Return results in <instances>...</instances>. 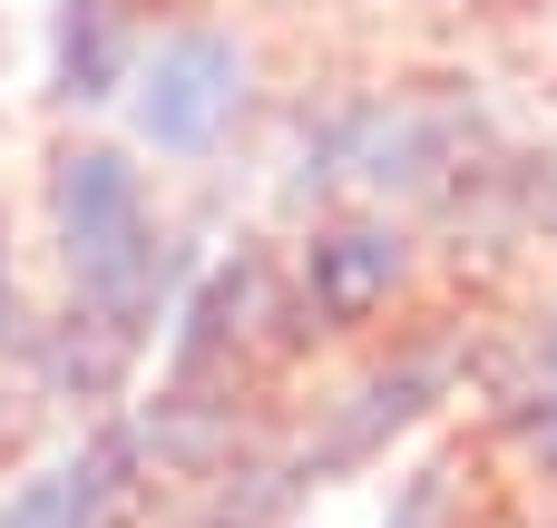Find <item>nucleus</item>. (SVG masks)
I'll use <instances>...</instances> for the list:
<instances>
[{"instance_id":"1","label":"nucleus","mask_w":557,"mask_h":528,"mask_svg":"<svg viewBox=\"0 0 557 528\" xmlns=\"http://www.w3.org/2000/svg\"><path fill=\"white\" fill-rule=\"evenodd\" d=\"M49 245L69 274V304L117 323L127 343H147V323H166L186 255L147 196V176L127 167V147H59L49 157Z\"/></svg>"},{"instance_id":"2","label":"nucleus","mask_w":557,"mask_h":528,"mask_svg":"<svg viewBox=\"0 0 557 528\" xmlns=\"http://www.w3.org/2000/svg\"><path fill=\"white\" fill-rule=\"evenodd\" d=\"M490 108L470 88H372L352 108H333L304 157H294V206L352 186V196H382V206H441L480 157H490Z\"/></svg>"},{"instance_id":"3","label":"nucleus","mask_w":557,"mask_h":528,"mask_svg":"<svg viewBox=\"0 0 557 528\" xmlns=\"http://www.w3.org/2000/svg\"><path fill=\"white\" fill-rule=\"evenodd\" d=\"M470 363H480V343H460V333H411L401 353H382L372 372H352L333 402H313V431H304L294 451H255L264 480H274V500L294 509L304 490H333L343 470L382 461L401 431H421V421L470 382Z\"/></svg>"},{"instance_id":"4","label":"nucleus","mask_w":557,"mask_h":528,"mask_svg":"<svg viewBox=\"0 0 557 528\" xmlns=\"http://www.w3.org/2000/svg\"><path fill=\"white\" fill-rule=\"evenodd\" d=\"M255 108V49L245 29H215V20H186V29H157L127 69V127L137 147L157 157H215Z\"/></svg>"},{"instance_id":"5","label":"nucleus","mask_w":557,"mask_h":528,"mask_svg":"<svg viewBox=\"0 0 557 528\" xmlns=\"http://www.w3.org/2000/svg\"><path fill=\"white\" fill-rule=\"evenodd\" d=\"M411 265H421V245H411L401 216H333V225H313L304 255H294V304L274 314L284 323L274 343H313V333L382 323L411 294Z\"/></svg>"},{"instance_id":"6","label":"nucleus","mask_w":557,"mask_h":528,"mask_svg":"<svg viewBox=\"0 0 557 528\" xmlns=\"http://www.w3.org/2000/svg\"><path fill=\"white\" fill-rule=\"evenodd\" d=\"M274 314H284L274 255H255V245L215 255V265L166 304V372H157V382H176V392H225V382L245 372V353L274 343Z\"/></svg>"},{"instance_id":"7","label":"nucleus","mask_w":557,"mask_h":528,"mask_svg":"<svg viewBox=\"0 0 557 528\" xmlns=\"http://www.w3.org/2000/svg\"><path fill=\"white\" fill-rule=\"evenodd\" d=\"M147 451H137V421H108L88 441H69L59 461H39L10 500H0V528H108V509L137 490Z\"/></svg>"},{"instance_id":"8","label":"nucleus","mask_w":557,"mask_h":528,"mask_svg":"<svg viewBox=\"0 0 557 528\" xmlns=\"http://www.w3.org/2000/svg\"><path fill=\"white\" fill-rule=\"evenodd\" d=\"M470 372L490 382V421H499V441L557 490V304H539L519 333H499Z\"/></svg>"},{"instance_id":"9","label":"nucleus","mask_w":557,"mask_h":528,"mask_svg":"<svg viewBox=\"0 0 557 528\" xmlns=\"http://www.w3.org/2000/svg\"><path fill=\"white\" fill-rule=\"evenodd\" d=\"M137 69V29H127V0H59L49 20V98L59 108H98L117 98Z\"/></svg>"},{"instance_id":"10","label":"nucleus","mask_w":557,"mask_h":528,"mask_svg":"<svg viewBox=\"0 0 557 528\" xmlns=\"http://www.w3.org/2000/svg\"><path fill=\"white\" fill-rule=\"evenodd\" d=\"M20 363L39 372V392H49V402H117V382H127L137 343H127L117 323H98V314H78V304H69V323H39Z\"/></svg>"},{"instance_id":"11","label":"nucleus","mask_w":557,"mask_h":528,"mask_svg":"<svg viewBox=\"0 0 557 528\" xmlns=\"http://www.w3.org/2000/svg\"><path fill=\"white\" fill-rule=\"evenodd\" d=\"M382 528H460V461L431 451V461L392 490V519H382Z\"/></svg>"},{"instance_id":"12","label":"nucleus","mask_w":557,"mask_h":528,"mask_svg":"<svg viewBox=\"0 0 557 528\" xmlns=\"http://www.w3.org/2000/svg\"><path fill=\"white\" fill-rule=\"evenodd\" d=\"M29 333H39V314H29L20 265H10V235H0V363H20V353H29Z\"/></svg>"}]
</instances>
